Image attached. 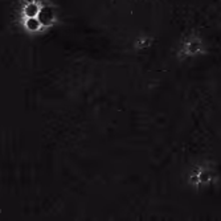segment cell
<instances>
[{"label":"cell","mask_w":221,"mask_h":221,"mask_svg":"<svg viewBox=\"0 0 221 221\" xmlns=\"http://www.w3.org/2000/svg\"><path fill=\"white\" fill-rule=\"evenodd\" d=\"M37 19L40 20V23L44 24V25L50 24V21L53 20V11H52V8L50 7H44L42 10H40Z\"/></svg>","instance_id":"obj_1"},{"label":"cell","mask_w":221,"mask_h":221,"mask_svg":"<svg viewBox=\"0 0 221 221\" xmlns=\"http://www.w3.org/2000/svg\"><path fill=\"white\" fill-rule=\"evenodd\" d=\"M39 12H40V8L37 7V4H35V3H30V4H28L24 8V13L28 17H37Z\"/></svg>","instance_id":"obj_2"},{"label":"cell","mask_w":221,"mask_h":221,"mask_svg":"<svg viewBox=\"0 0 221 221\" xmlns=\"http://www.w3.org/2000/svg\"><path fill=\"white\" fill-rule=\"evenodd\" d=\"M40 25H41V23H40L37 17H28V20L25 21V27L29 30H37L40 28Z\"/></svg>","instance_id":"obj_3"}]
</instances>
